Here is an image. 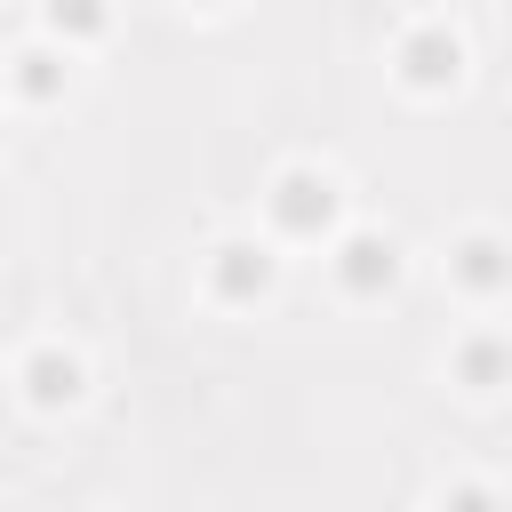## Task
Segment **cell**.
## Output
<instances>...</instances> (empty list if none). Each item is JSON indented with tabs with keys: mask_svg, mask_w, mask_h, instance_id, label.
Instances as JSON below:
<instances>
[{
	"mask_svg": "<svg viewBox=\"0 0 512 512\" xmlns=\"http://www.w3.org/2000/svg\"><path fill=\"white\" fill-rule=\"evenodd\" d=\"M336 272H344V288H384V280H392V240L352 232V240H344V256H336Z\"/></svg>",
	"mask_w": 512,
	"mask_h": 512,
	"instance_id": "cell-2",
	"label": "cell"
},
{
	"mask_svg": "<svg viewBox=\"0 0 512 512\" xmlns=\"http://www.w3.org/2000/svg\"><path fill=\"white\" fill-rule=\"evenodd\" d=\"M272 208H280L288 232H320V224L336 216V192H328V176H304V168H296V176H280V200H272Z\"/></svg>",
	"mask_w": 512,
	"mask_h": 512,
	"instance_id": "cell-1",
	"label": "cell"
},
{
	"mask_svg": "<svg viewBox=\"0 0 512 512\" xmlns=\"http://www.w3.org/2000/svg\"><path fill=\"white\" fill-rule=\"evenodd\" d=\"M264 280H272V256L264 248H248V240L216 248V288L224 296H264Z\"/></svg>",
	"mask_w": 512,
	"mask_h": 512,
	"instance_id": "cell-3",
	"label": "cell"
},
{
	"mask_svg": "<svg viewBox=\"0 0 512 512\" xmlns=\"http://www.w3.org/2000/svg\"><path fill=\"white\" fill-rule=\"evenodd\" d=\"M440 512H488V496H480V488H456V496H448Z\"/></svg>",
	"mask_w": 512,
	"mask_h": 512,
	"instance_id": "cell-8",
	"label": "cell"
},
{
	"mask_svg": "<svg viewBox=\"0 0 512 512\" xmlns=\"http://www.w3.org/2000/svg\"><path fill=\"white\" fill-rule=\"evenodd\" d=\"M24 376H32V400H72V392H80V368H72L64 352H32Z\"/></svg>",
	"mask_w": 512,
	"mask_h": 512,
	"instance_id": "cell-4",
	"label": "cell"
},
{
	"mask_svg": "<svg viewBox=\"0 0 512 512\" xmlns=\"http://www.w3.org/2000/svg\"><path fill=\"white\" fill-rule=\"evenodd\" d=\"M456 272H464L472 288H496L512 264H504V248H496V240H464V248H456Z\"/></svg>",
	"mask_w": 512,
	"mask_h": 512,
	"instance_id": "cell-5",
	"label": "cell"
},
{
	"mask_svg": "<svg viewBox=\"0 0 512 512\" xmlns=\"http://www.w3.org/2000/svg\"><path fill=\"white\" fill-rule=\"evenodd\" d=\"M408 56H416V80H440V72L456 64V48H440V40H416Z\"/></svg>",
	"mask_w": 512,
	"mask_h": 512,
	"instance_id": "cell-7",
	"label": "cell"
},
{
	"mask_svg": "<svg viewBox=\"0 0 512 512\" xmlns=\"http://www.w3.org/2000/svg\"><path fill=\"white\" fill-rule=\"evenodd\" d=\"M464 376H472V384H496V376H504V344H488V336L464 344Z\"/></svg>",
	"mask_w": 512,
	"mask_h": 512,
	"instance_id": "cell-6",
	"label": "cell"
}]
</instances>
